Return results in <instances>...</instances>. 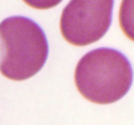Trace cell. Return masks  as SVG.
Listing matches in <instances>:
<instances>
[{"label": "cell", "mask_w": 134, "mask_h": 125, "mask_svg": "<svg viewBox=\"0 0 134 125\" xmlns=\"http://www.w3.org/2000/svg\"><path fill=\"white\" fill-rule=\"evenodd\" d=\"M48 44L41 27L30 18L14 16L0 23V72L9 79L22 81L43 68Z\"/></svg>", "instance_id": "1"}, {"label": "cell", "mask_w": 134, "mask_h": 125, "mask_svg": "<svg viewBox=\"0 0 134 125\" xmlns=\"http://www.w3.org/2000/svg\"><path fill=\"white\" fill-rule=\"evenodd\" d=\"M75 82L87 100L96 104H111L128 92L133 82V70L129 60L120 52L97 48L79 61Z\"/></svg>", "instance_id": "2"}, {"label": "cell", "mask_w": 134, "mask_h": 125, "mask_svg": "<svg viewBox=\"0 0 134 125\" xmlns=\"http://www.w3.org/2000/svg\"><path fill=\"white\" fill-rule=\"evenodd\" d=\"M113 1H72L63 10L60 29L64 39L83 46L102 39L112 22Z\"/></svg>", "instance_id": "3"}]
</instances>
